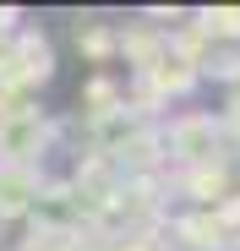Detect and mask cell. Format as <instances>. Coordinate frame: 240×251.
<instances>
[{
	"label": "cell",
	"mask_w": 240,
	"mask_h": 251,
	"mask_svg": "<svg viewBox=\"0 0 240 251\" xmlns=\"http://www.w3.org/2000/svg\"><path fill=\"white\" fill-rule=\"evenodd\" d=\"M22 207H38V175L33 170H0V213H22Z\"/></svg>",
	"instance_id": "6da1fadb"
},
{
	"label": "cell",
	"mask_w": 240,
	"mask_h": 251,
	"mask_svg": "<svg viewBox=\"0 0 240 251\" xmlns=\"http://www.w3.org/2000/svg\"><path fill=\"white\" fill-rule=\"evenodd\" d=\"M175 153L180 158H213V142H218V126L213 120H180L175 131H169Z\"/></svg>",
	"instance_id": "7a4b0ae2"
},
{
	"label": "cell",
	"mask_w": 240,
	"mask_h": 251,
	"mask_svg": "<svg viewBox=\"0 0 240 251\" xmlns=\"http://www.w3.org/2000/svg\"><path fill=\"white\" fill-rule=\"evenodd\" d=\"M76 44H82L88 55H109V33L104 27H76Z\"/></svg>",
	"instance_id": "3957f363"
},
{
	"label": "cell",
	"mask_w": 240,
	"mask_h": 251,
	"mask_svg": "<svg viewBox=\"0 0 240 251\" xmlns=\"http://www.w3.org/2000/svg\"><path fill=\"white\" fill-rule=\"evenodd\" d=\"M6 50H11V44H6V38H0V66H6Z\"/></svg>",
	"instance_id": "277c9868"
}]
</instances>
